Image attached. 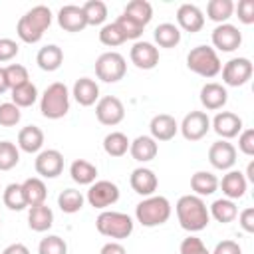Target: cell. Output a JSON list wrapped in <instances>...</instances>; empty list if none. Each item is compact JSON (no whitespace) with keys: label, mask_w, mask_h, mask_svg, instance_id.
I'll use <instances>...</instances> for the list:
<instances>
[{"label":"cell","mask_w":254,"mask_h":254,"mask_svg":"<svg viewBox=\"0 0 254 254\" xmlns=\"http://www.w3.org/2000/svg\"><path fill=\"white\" fill-rule=\"evenodd\" d=\"M175 212H177L181 228L189 232H198L206 228V224L210 222L208 206L196 194H183L175 204Z\"/></svg>","instance_id":"1"},{"label":"cell","mask_w":254,"mask_h":254,"mask_svg":"<svg viewBox=\"0 0 254 254\" xmlns=\"http://www.w3.org/2000/svg\"><path fill=\"white\" fill-rule=\"evenodd\" d=\"M171 212H173V206H171L169 198L167 196H161V194L145 196L135 206V218H137V222H141L147 228L165 224L171 218Z\"/></svg>","instance_id":"2"},{"label":"cell","mask_w":254,"mask_h":254,"mask_svg":"<svg viewBox=\"0 0 254 254\" xmlns=\"http://www.w3.org/2000/svg\"><path fill=\"white\" fill-rule=\"evenodd\" d=\"M40 111L46 119H62L69 111V91L65 83L54 81L46 87L40 99Z\"/></svg>","instance_id":"3"},{"label":"cell","mask_w":254,"mask_h":254,"mask_svg":"<svg viewBox=\"0 0 254 254\" xmlns=\"http://www.w3.org/2000/svg\"><path fill=\"white\" fill-rule=\"evenodd\" d=\"M187 67L190 71H194L196 75L210 79V77L220 73L222 64H220V58H218L214 48H210V46H196L187 56Z\"/></svg>","instance_id":"4"},{"label":"cell","mask_w":254,"mask_h":254,"mask_svg":"<svg viewBox=\"0 0 254 254\" xmlns=\"http://www.w3.org/2000/svg\"><path fill=\"white\" fill-rule=\"evenodd\" d=\"M95 228L99 234L113 238V240H123L133 232V218L125 212L117 210H103L95 218Z\"/></svg>","instance_id":"5"},{"label":"cell","mask_w":254,"mask_h":254,"mask_svg":"<svg viewBox=\"0 0 254 254\" xmlns=\"http://www.w3.org/2000/svg\"><path fill=\"white\" fill-rule=\"evenodd\" d=\"M125 71H127V64L119 52H105L95 60V75L105 83H115L123 79Z\"/></svg>","instance_id":"6"},{"label":"cell","mask_w":254,"mask_h":254,"mask_svg":"<svg viewBox=\"0 0 254 254\" xmlns=\"http://www.w3.org/2000/svg\"><path fill=\"white\" fill-rule=\"evenodd\" d=\"M220 71H222V81L226 85L240 87V85L248 83L254 67H252V62L248 58H232L220 67Z\"/></svg>","instance_id":"7"},{"label":"cell","mask_w":254,"mask_h":254,"mask_svg":"<svg viewBox=\"0 0 254 254\" xmlns=\"http://www.w3.org/2000/svg\"><path fill=\"white\" fill-rule=\"evenodd\" d=\"M85 198L93 208L105 210L107 206H111L119 200V187L111 181H95L89 185Z\"/></svg>","instance_id":"8"},{"label":"cell","mask_w":254,"mask_h":254,"mask_svg":"<svg viewBox=\"0 0 254 254\" xmlns=\"http://www.w3.org/2000/svg\"><path fill=\"white\" fill-rule=\"evenodd\" d=\"M95 117L101 125L113 127L119 125L125 117V105L115 95H105L95 103Z\"/></svg>","instance_id":"9"},{"label":"cell","mask_w":254,"mask_h":254,"mask_svg":"<svg viewBox=\"0 0 254 254\" xmlns=\"http://www.w3.org/2000/svg\"><path fill=\"white\" fill-rule=\"evenodd\" d=\"M179 129L187 141H200L210 131V117L204 111H190L183 117Z\"/></svg>","instance_id":"10"},{"label":"cell","mask_w":254,"mask_h":254,"mask_svg":"<svg viewBox=\"0 0 254 254\" xmlns=\"http://www.w3.org/2000/svg\"><path fill=\"white\" fill-rule=\"evenodd\" d=\"M36 173L44 179H56L64 171V155L58 149H44L36 157Z\"/></svg>","instance_id":"11"},{"label":"cell","mask_w":254,"mask_h":254,"mask_svg":"<svg viewBox=\"0 0 254 254\" xmlns=\"http://www.w3.org/2000/svg\"><path fill=\"white\" fill-rule=\"evenodd\" d=\"M212 46L214 50H220V52H234L240 48L242 44V34L236 26L232 24H218L214 30H212Z\"/></svg>","instance_id":"12"},{"label":"cell","mask_w":254,"mask_h":254,"mask_svg":"<svg viewBox=\"0 0 254 254\" xmlns=\"http://www.w3.org/2000/svg\"><path fill=\"white\" fill-rule=\"evenodd\" d=\"M208 161L218 171H230L236 163V147L224 139L216 141L208 149Z\"/></svg>","instance_id":"13"},{"label":"cell","mask_w":254,"mask_h":254,"mask_svg":"<svg viewBox=\"0 0 254 254\" xmlns=\"http://www.w3.org/2000/svg\"><path fill=\"white\" fill-rule=\"evenodd\" d=\"M210 127L214 129V133L218 137L228 141L242 131V119L232 111H218L214 115V119L210 121Z\"/></svg>","instance_id":"14"},{"label":"cell","mask_w":254,"mask_h":254,"mask_svg":"<svg viewBox=\"0 0 254 254\" xmlns=\"http://www.w3.org/2000/svg\"><path fill=\"white\" fill-rule=\"evenodd\" d=\"M177 28L189 32V34H196L202 30L204 26V14L198 6L194 4H181L177 10Z\"/></svg>","instance_id":"15"},{"label":"cell","mask_w":254,"mask_h":254,"mask_svg":"<svg viewBox=\"0 0 254 254\" xmlns=\"http://www.w3.org/2000/svg\"><path fill=\"white\" fill-rule=\"evenodd\" d=\"M58 24L65 32H81L87 26V20H85V14H83L81 6L65 4L58 12Z\"/></svg>","instance_id":"16"},{"label":"cell","mask_w":254,"mask_h":254,"mask_svg":"<svg viewBox=\"0 0 254 254\" xmlns=\"http://www.w3.org/2000/svg\"><path fill=\"white\" fill-rule=\"evenodd\" d=\"M129 58L139 69H153L159 64V50L151 42H135Z\"/></svg>","instance_id":"17"},{"label":"cell","mask_w":254,"mask_h":254,"mask_svg":"<svg viewBox=\"0 0 254 254\" xmlns=\"http://www.w3.org/2000/svg\"><path fill=\"white\" fill-rule=\"evenodd\" d=\"M228 101V91L222 83H216V81H208L200 87V103L204 109L208 111H216V109H222Z\"/></svg>","instance_id":"18"},{"label":"cell","mask_w":254,"mask_h":254,"mask_svg":"<svg viewBox=\"0 0 254 254\" xmlns=\"http://www.w3.org/2000/svg\"><path fill=\"white\" fill-rule=\"evenodd\" d=\"M129 183H131V189H133L137 194H141V196H151V194H155V190H157V187H159L157 175H155L151 169H147V167L135 169V171L131 173V177H129Z\"/></svg>","instance_id":"19"},{"label":"cell","mask_w":254,"mask_h":254,"mask_svg":"<svg viewBox=\"0 0 254 254\" xmlns=\"http://www.w3.org/2000/svg\"><path fill=\"white\" fill-rule=\"evenodd\" d=\"M149 131H151V137L155 141H171L179 131V123H177V119L173 115L159 113V115H155L151 119Z\"/></svg>","instance_id":"20"},{"label":"cell","mask_w":254,"mask_h":254,"mask_svg":"<svg viewBox=\"0 0 254 254\" xmlns=\"http://www.w3.org/2000/svg\"><path fill=\"white\" fill-rule=\"evenodd\" d=\"M71 95H73V99H75L79 105L89 107V105H93V103L99 101V85H97L95 79H91V77H79V79H75V83H73Z\"/></svg>","instance_id":"21"},{"label":"cell","mask_w":254,"mask_h":254,"mask_svg":"<svg viewBox=\"0 0 254 254\" xmlns=\"http://www.w3.org/2000/svg\"><path fill=\"white\" fill-rule=\"evenodd\" d=\"M129 153H131V157H133L135 161H139V163H149V161H153V159L157 157L159 145H157V141H155L151 135H139L137 139L131 141Z\"/></svg>","instance_id":"22"},{"label":"cell","mask_w":254,"mask_h":254,"mask_svg":"<svg viewBox=\"0 0 254 254\" xmlns=\"http://www.w3.org/2000/svg\"><path fill=\"white\" fill-rule=\"evenodd\" d=\"M218 187L222 189V194L230 200H236V198H242L244 192H246V187H248V181L244 179V173L240 171H228L222 181H218Z\"/></svg>","instance_id":"23"},{"label":"cell","mask_w":254,"mask_h":254,"mask_svg":"<svg viewBox=\"0 0 254 254\" xmlns=\"http://www.w3.org/2000/svg\"><path fill=\"white\" fill-rule=\"evenodd\" d=\"M44 147V131L38 125H26L18 133V149L24 153H40Z\"/></svg>","instance_id":"24"},{"label":"cell","mask_w":254,"mask_h":254,"mask_svg":"<svg viewBox=\"0 0 254 254\" xmlns=\"http://www.w3.org/2000/svg\"><path fill=\"white\" fill-rule=\"evenodd\" d=\"M54 224V212L52 208L44 202V204H38V206H30V212H28V226L34 230V232H46L50 230Z\"/></svg>","instance_id":"25"},{"label":"cell","mask_w":254,"mask_h":254,"mask_svg":"<svg viewBox=\"0 0 254 254\" xmlns=\"http://www.w3.org/2000/svg\"><path fill=\"white\" fill-rule=\"evenodd\" d=\"M22 190H24V198H26V204L28 206H38V204H44L46 202L48 189H46V183L40 177L26 179L22 183Z\"/></svg>","instance_id":"26"},{"label":"cell","mask_w":254,"mask_h":254,"mask_svg":"<svg viewBox=\"0 0 254 254\" xmlns=\"http://www.w3.org/2000/svg\"><path fill=\"white\" fill-rule=\"evenodd\" d=\"M62 62H64V52L56 44H48V46L40 48V52L36 56V64L44 71H56L62 65Z\"/></svg>","instance_id":"27"},{"label":"cell","mask_w":254,"mask_h":254,"mask_svg":"<svg viewBox=\"0 0 254 254\" xmlns=\"http://www.w3.org/2000/svg\"><path fill=\"white\" fill-rule=\"evenodd\" d=\"M190 189L194 190L196 196H208L212 192H216L218 189V179L216 175H212L210 171H196L190 177Z\"/></svg>","instance_id":"28"},{"label":"cell","mask_w":254,"mask_h":254,"mask_svg":"<svg viewBox=\"0 0 254 254\" xmlns=\"http://www.w3.org/2000/svg\"><path fill=\"white\" fill-rule=\"evenodd\" d=\"M69 175L77 185H91L97 179V167L85 159H75L69 165Z\"/></svg>","instance_id":"29"},{"label":"cell","mask_w":254,"mask_h":254,"mask_svg":"<svg viewBox=\"0 0 254 254\" xmlns=\"http://www.w3.org/2000/svg\"><path fill=\"white\" fill-rule=\"evenodd\" d=\"M208 214H210L216 222L228 224V222H232V220L238 216V208H236L234 200H230V198H216V200L210 204Z\"/></svg>","instance_id":"30"},{"label":"cell","mask_w":254,"mask_h":254,"mask_svg":"<svg viewBox=\"0 0 254 254\" xmlns=\"http://www.w3.org/2000/svg\"><path fill=\"white\" fill-rule=\"evenodd\" d=\"M123 14L129 16L131 20H135L139 26L145 28L151 22V18H153V6L147 0H131V2H127Z\"/></svg>","instance_id":"31"},{"label":"cell","mask_w":254,"mask_h":254,"mask_svg":"<svg viewBox=\"0 0 254 254\" xmlns=\"http://www.w3.org/2000/svg\"><path fill=\"white\" fill-rule=\"evenodd\" d=\"M129 145H131V141L121 131H111L103 139V149L109 157H123L129 151Z\"/></svg>","instance_id":"32"},{"label":"cell","mask_w":254,"mask_h":254,"mask_svg":"<svg viewBox=\"0 0 254 254\" xmlns=\"http://www.w3.org/2000/svg\"><path fill=\"white\" fill-rule=\"evenodd\" d=\"M155 42L157 46L161 48H175L179 42H181V30L171 24V22H165V24H159L155 28Z\"/></svg>","instance_id":"33"},{"label":"cell","mask_w":254,"mask_h":254,"mask_svg":"<svg viewBox=\"0 0 254 254\" xmlns=\"http://www.w3.org/2000/svg\"><path fill=\"white\" fill-rule=\"evenodd\" d=\"M234 12V2L232 0H210L206 4V16L208 20L216 24H226V20Z\"/></svg>","instance_id":"34"},{"label":"cell","mask_w":254,"mask_h":254,"mask_svg":"<svg viewBox=\"0 0 254 254\" xmlns=\"http://www.w3.org/2000/svg\"><path fill=\"white\" fill-rule=\"evenodd\" d=\"M83 202H85V196H83L77 189H65V190H62L60 196H58V206H60L64 212H67V214L79 212L81 206H83Z\"/></svg>","instance_id":"35"},{"label":"cell","mask_w":254,"mask_h":254,"mask_svg":"<svg viewBox=\"0 0 254 254\" xmlns=\"http://www.w3.org/2000/svg\"><path fill=\"white\" fill-rule=\"evenodd\" d=\"M81 10L85 14L87 26H101L107 20V6L101 0H87L81 6Z\"/></svg>","instance_id":"36"},{"label":"cell","mask_w":254,"mask_h":254,"mask_svg":"<svg viewBox=\"0 0 254 254\" xmlns=\"http://www.w3.org/2000/svg\"><path fill=\"white\" fill-rule=\"evenodd\" d=\"M16 34H18V38L22 40V42H26V44H36V42H40L42 40V36H44V30L42 28H38L26 14L18 20V26H16Z\"/></svg>","instance_id":"37"},{"label":"cell","mask_w":254,"mask_h":254,"mask_svg":"<svg viewBox=\"0 0 254 254\" xmlns=\"http://www.w3.org/2000/svg\"><path fill=\"white\" fill-rule=\"evenodd\" d=\"M36 99H38V87L32 81L12 89V103L16 107H32Z\"/></svg>","instance_id":"38"},{"label":"cell","mask_w":254,"mask_h":254,"mask_svg":"<svg viewBox=\"0 0 254 254\" xmlns=\"http://www.w3.org/2000/svg\"><path fill=\"white\" fill-rule=\"evenodd\" d=\"M2 200H4V204H6L10 210H24V208L28 206V204H26V198H24L22 185H18V183H10V185L4 189Z\"/></svg>","instance_id":"39"},{"label":"cell","mask_w":254,"mask_h":254,"mask_svg":"<svg viewBox=\"0 0 254 254\" xmlns=\"http://www.w3.org/2000/svg\"><path fill=\"white\" fill-rule=\"evenodd\" d=\"M20 151L12 141H0V171H10L18 165Z\"/></svg>","instance_id":"40"},{"label":"cell","mask_w":254,"mask_h":254,"mask_svg":"<svg viewBox=\"0 0 254 254\" xmlns=\"http://www.w3.org/2000/svg\"><path fill=\"white\" fill-rule=\"evenodd\" d=\"M99 42L103 46H107V48H117V46L125 44L127 40L121 34V30L117 28V24L111 22V24H103L101 26V30H99Z\"/></svg>","instance_id":"41"},{"label":"cell","mask_w":254,"mask_h":254,"mask_svg":"<svg viewBox=\"0 0 254 254\" xmlns=\"http://www.w3.org/2000/svg\"><path fill=\"white\" fill-rule=\"evenodd\" d=\"M38 254H67V244L64 238L50 234L40 240L38 244Z\"/></svg>","instance_id":"42"},{"label":"cell","mask_w":254,"mask_h":254,"mask_svg":"<svg viewBox=\"0 0 254 254\" xmlns=\"http://www.w3.org/2000/svg\"><path fill=\"white\" fill-rule=\"evenodd\" d=\"M6 71V79H8V87L14 89V87H20L24 83L30 81V75H28V69L22 65V64H10L4 67Z\"/></svg>","instance_id":"43"},{"label":"cell","mask_w":254,"mask_h":254,"mask_svg":"<svg viewBox=\"0 0 254 254\" xmlns=\"http://www.w3.org/2000/svg\"><path fill=\"white\" fill-rule=\"evenodd\" d=\"M115 24H117V28L121 30V34L125 36V40H137V38L143 36V30H145L143 26H139L135 20H131V18L125 16V14L117 16Z\"/></svg>","instance_id":"44"},{"label":"cell","mask_w":254,"mask_h":254,"mask_svg":"<svg viewBox=\"0 0 254 254\" xmlns=\"http://www.w3.org/2000/svg\"><path fill=\"white\" fill-rule=\"evenodd\" d=\"M26 16H28L38 28H42L44 32H46V30L50 28V24H52V10H50L48 6H44V4L34 6L32 10H28Z\"/></svg>","instance_id":"45"},{"label":"cell","mask_w":254,"mask_h":254,"mask_svg":"<svg viewBox=\"0 0 254 254\" xmlns=\"http://www.w3.org/2000/svg\"><path fill=\"white\" fill-rule=\"evenodd\" d=\"M20 117H22L20 107H16L12 101L0 103V125L2 127H14V125H18Z\"/></svg>","instance_id":"46"},{"label":"cell","mask_w":254,"mask_h":254,"mask_svg":"<svg viewBox=\"0 0 254 254\" xmlns=\"http://www.w3.org/2000/svg\"><path fill=\"white\" fill-rule=\"evenodd\" d=\"M181 254H210L208 248L204 246V242L198 236H187L181 242Z\"/></svg>","instance_id":"47"},{"label":"cell","mask_w":254,"mask_h":254,"mask_svg":"<svg viewBox=\"0 0 254 254\" xmlns=\"http://www.w3.org/2000/svg\"><path fill=\"white\" fill-rule=\"evenodd\" d=\"M234 10L242 24H254V0H240Z\"/></svg>","instance_id":"48"},{"label":"cell","mask_w":254,"mask_h":254,"mask_svg":"<svg viewBox=\"0 0 254 254\" xmlns=\"http://www.w3.org/2000/svg\"><path fill=\"white\" fill-rule=\"evenodd\" d=\"M238 149L248 157L254 155V129H244L238 133Z\"/></svg>","instance_id":"49"},{"label":"cell","mask_w":254,"mask_h":254,"mask_svg":"<svg viewBox=\"0 0 254 254\" xmlns=\"http://www.w3.org/2000/svg\"><path fill=\"white\" fill-rule=\"evenodd\" d=\"M20 46L10 38H0V62H10L18 56Z\"/></svg>","instance_id":"50"},{"label":"cell","mask_w":254,"mask_h":254,"mask_svg":"<svg viewBox=\"0 0 254 254\" xmlns=\"http://www.w3.org/2000/svg\"><path fill=\"white\" fill-rule=\"evenodd\" d=\"M238 224L242 226V230L244 232H254V208L252 206H248V208H244L240 214H238Z\"/></svg>","instance_id":"51"},{"label":"cell","mask_w":254,"mask_h":254,"mask_svg":"<svg viewBox=\"0 0 254 254\" xmlns=\"http://www.w3.org/2000/svg\"><path fill=\"white\" fill-rule=\"evenodd\" d=\"M210 254H242V248L234 240H222L214 246V252H210Z\"/></svg>","instance_id":"52"},{"label":"cell","mask_w":254,"mask_h":254,"mask_svg":"<svg viewBox=\"0 0 254 254\" xmlns=\"http://www.w3.org/2000/svg\"><path fill=\"white\" fill-rule=\"evenodd\" d=\"M99 254H127V250H125V246H123L121 242L111 240V242H107V244L101 246Z\"/></svg>","instance_id":"53"},{"label":"cell","mask_w":254,"mask_h":254,"mask_svg":"<svg viewBox=\"0 0 254 254\" xmlns=\"http://www.w3.org/2000/svg\"><path fill=\"white\" fill-rule=\"evenodd\" d=\"M2 254H30V250H28L26 244H22V242H14V244H8V246L2 250Z\"/></svg>","instance_id":"54"},{"label":"cell","mask_w":254,"mask_h":254,"mask_svg":"<svg viewBox=\"0 0 254 254\" xmlns=\"http://www.w3.org/2000/svg\"><path fill=\"white\" fill-rule=\"evenodd\" d=\"M10 87H8V79H6V71H4V67H0V95L4 93V91H8Z\"/></svg>","instance_id":"55"},{"label":"cell","mask_w":254,"mask_h":254,"mask_svg":"<svg viewBox=\"0 0 254 254\" xmlns=\"http://www.w3.org/2000/svg\"><path fill=\"white\" fill-rule=\"evenodd\" d=\"M244 179H246V181H250V183H254V161H250V163H248Z\"/></svg>","instance_id":"56"}]
</instances>
